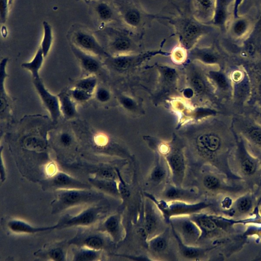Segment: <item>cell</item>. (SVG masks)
<instances>
[{
    "label": "cell",
    "mask_w": 261,
    "mask_h": 261,
    "mask_svg": "<svg viewBox=\"0 0 261 261\" xmlns=\"http://www.w3.org/2000/svg\"><path fill=\"white\" fill-rule=\"evenodd\" d=\"M72 44L96 56H108V54L90 30L79 25L73 26L69 33Z\"/></svg>",
    "instance_id": "cell-6"
},
{
    "label": "cell",
    "mask_w": 261,
    "mask_h": 261,
    "mask_svg": "<svg viewBox=\"0 0 261 261\" xmlns=\"http://www.w3.org/2000/svg\"><path fill=\"white\" fill-rule=\"evenodd\" d=\"M48 256L54 260H65V253L62 248H55L49 250L48 252Z\"/></svg>",
    "instance_id": "cell-38"
},
{
    "label": "cell",
    "mask_w": 261,
    "mask_h": 261,
    "mask_svg": "<svg viewBox=\"0 0 261 261\" xmlns=\"http://www.w3.org/2000/svg\"><path fill=\"white\" fill-rule=\"evenodd\" d=\"M169 172L167 164L165 162L158 160L150 173V180L155 184L162 182L166 178Z\"/></svg>",
    "instance_id": "cell-25"
},
{
    "label": "cell",
    "mask_w": 261,
    "mask_h": 261,
    "mask_svg": "<svg viewBox=\"0 0 261 261\" xmlns=\"http://www.w3.org/2000/svg\"><path fill=\"white\" fill-rule=\"evenodd\" d=\"M119 256L127 258L128 259H132V260H152L151 259H149L146 256H135L133 255H119Z\"/></svg>",
    "instance_id": "cell-50"
},
{
    "label": "cell",
    "mask_w": 261,
    "mask_h": 261,
    "mask_svg": "<svg viewBox=\"0 0 261 261\" xmlns=\"http://www.w3.org/2000/svg\"><path fill=\"white\" fill-rule=\"evenodd\" d=\"M246 29V23L243 20L238 21L234 26V31L237 35L243 34Z\"/></svg>",
    "instance_id": "cell-45"
},
{
    "label": "cell",
    "mask_w": 261,
    "mask_h": 261,
    "mask_svg": "<svg viewBox=\"0 0 261 261\" xmlns=\"http://www.w3.org/2000/svg\"><path fill=\"white\" fill-rule=\"evenodd\" d=\"M249 135L253 142L261 146V130L260 129L253 128L249 131Z\"/></svg>",
    "instance_id": "cell-41"
},
{
    "label": "cell",
    "mask_w": 261,
    "mask_h": 261,
    "mask_svg": "<svg viewBox=\"0 0 261 261\" xmlns=\"http://www.w3.org/2000/svg\"><path fill=\"white\" fill-rule=\"evenodd\" d=\"M100 230L106 232L113 242L118 243L121 241L124 236L121 216L116 214L108 217L102 223Z\"/></svg>",
    "instance_id": "cell-14"
},
{
    "label": "cell",
    "mask_w": 261,
    "mask_h": 261,
    "mask_svg": "<svg viewBox=\"0 0 261 261\" xmlns=\"http://www.w3.org/2000/svg\"><path fill=\"white\" fill-rule=\"evenodd\" d=\"M171 228L185 244L195 245L201 238V231L189 216L173 217L170 220Z\"/></svg>",
    "instance_id": "cell-7"
},
{
    "label": "cell",
    "mask_w": 261,
    "mask_h": 261,
    "mask_svg": "<svg viewBox=\"0 0 261 261\" xmlns=\"http://www.w3.org/2000/svg\"><path fill=\"white\" fill-rule=\"evenodd\" d=\"M71 243L77 244L80 247L101 250L106 246L105 237L99 232L89 233L76 237L71 241Z\"/></svg>",
    "instance_id": "cell-18"
},
{
    "label": "cell",
    "mask_w": 261,
    "mask_h": 261,
    "mask_svg": "<svg viewBox=\"0 0 261 261\" xmlns=\"http://www.w3.org/2000/svg\"><path fill=\"white\" fill-rule=\"evenodd\" d=\"M172 234L177 243L179 252L182 257L187 259L197 260L201 257L204 250L195 245L185 244L181 240L176 232L171 228Z\"/></svg>",
    "instance_id": "cell-22"
},
{
    "label": "cell",
    "mask_w": 261,
    "mask_h": 261,
    "mask_svg": "<svg viewBox=\"0 0 261 261\" xmlns=\"http://www.w3.org/2000/svg\"><path fill=\"white\" fill-rule=\"evenodd\" d=\"M47 185L56 190L59 189H90L91 185L86 184L63 172H58L49 180Z\"/></svg>",
    "instance_id": "cell-13"
},
{
    "label": "cell",
    "mask_w": 261,
    "mask_h": 261,
    "mask_svg": "<svg viewBox=\"0 0 261 261\" xmlns=\"http://www.w3.org/2000/svg\"><path fill=\"white\" fill-rule=\"evenodd\" d=\"M13 1V0H10V2H11V4H12Z\"/></svg>",
    "instance_id": "cell-53"
},
{
    "label": "cell",
    "mask_w": 261,
    "mask_h": 261,
    "mask_svg": "<svg viewBox=\"0 0 261 261\" xmlns=\"http://www.w3.org/2000/svg\"><path fill=\"white\" fill-rule=\"evenodd\" d=\"M33 84L43 104L48 112L52 121L56 122L61 115L58 95L51 93L40 77L33 79Z\"/></svg>",
    "instance_id": "cell-11"
},
{
    "label": "cell",
    "mask_w": 261,
    "mask_h": 261,
    "mask_svg": "<svg viewBox=\"0 0 261 261\" xmlns=\"http://www.w3.org/2000/svg\"><path fill=\"white\" fill-rule=\"evenodd\" d=\"M71 50L81 66L86 72L93 74L98 71L100 63L96 56L86 52L75 45H71Z\"/></svg>",
    "instance_id": "cell-17"
},
{
    "label": "cell",
    "mask_w": 261,
    "mask_h": 261,
    "mask_svg": "<svg viewBox=\"0 0 261 261\" xmlns=\"http://www.w3.org/2000/svg\"><path fill=\"white\" fill-rule=\"evenodd\" d=\"M188 5L193 16L203 23L214 14V0H189Z\"/></svg>",
    "instance_id": "cell-16"
},
{
    "label": "cell",
    "mask_w": 261,
    "mask_h": 261,
    "mask_svg": "<svg viewBox=\"0 0 261 261\" xmlns=\"http://www.w3.org/2000/svg\"><path fill=\"white\" fill-rule=\"evenodd\" d=\"M135 57L126 56H118L109 59V63L119 69H125L132 64Z\"/></svg>",
    "instance_id": "cell-32"
},
{
    "label": "cell",
    "mask_w": 261,
    "mask_h": 261,
    "mask_svg": "<svg viewBox=\"0 0 261 261\" xmlns=\"http://www.w3.org/2000/svg\"><path fill=\"white\" fill-rule=\"evenodd\" d=\"M251 201L248 198H244L241 200L238 204V208L241 212H246L250 208Z\"/></svg>",
    "instance_id": "cell-42"
},
{
    "label": "cell",
    "mask_w": 261,
    "mask_h": 261,
    "mask_svg": "<svg viewBox=\"0 0 261 261\" xmlns=\"http://www.w3.org/2000/svg\"><path fill=\"white\" fill-rule=\"evenodd\" d=\"M108 39L110 49L115 53L129 51L141 40L143 35L139 34L127 27L105 26L100 29Z\"/></svg>",
    "instance_id": "cell-4"
},
{
    "label": "cell",
    "mask_w": 261,
    "mask_h": 261,
    "mask_svg": "<svg viewBox=\"0 0 261 261\" xmlns=\"http://www.w3.org/2000/svg\"><path fill=\"white\" fill-rule=\"evenodd\" d=\"M193 92L191 89H187L184 91V95L187 97H190L193 95Z\"/></svg>",
    "instance_id": "cell-51"
},
{
    "label": "cell",
    "mask_w": 261,
    "mask_h": 261,
    "mask_svg": "<svg viewBox=\"0 0 261 261\" xmlns=\"http://www.w3.org/2000/svg\"><path fill=\"white\" fill-rule=\"evenodd\" d=\"M169 229H165L162 232L147 241L148 248L154 255L162 256L167 253L169 242Z\"/></svg>",
    "instance_id": "cell-19"
},
{
    "label": "cell",
    "mask_w": 261,
    "mask_h": 261,
    "mask_svg": "<svg viewBox=\"0 0 261 261\" xmlns=\"http://www.w3.org/2000/svg\"><path fill=\"white\" fill-rule=\"evenodd\" d=\"M114 5L124 26L144 35L154 19H164V16L146 12L137 0H114Z\"/></svg>",
    "instance_id": "cell-2"
},
{
    "label": "cell",
    "mask_w": 261,
    "mask_h": 261,
    "mask_svg": "<svg viewBox=\"0 0 261 261\" xmlns=\"http://www.w3.org/2000/svg\"><path fill=\"white\" fill-rule=\"evenodd\" d=\"M144 228L146 233V241L162 232L164 219L155 204L146 198L144 208Z\"/></svg>",
    "instance_id": "cell-9"
},
{
    "label": "cell",
    "mask_w": 261,
    "mask_h": 261,
    "mask_svg": "<svg viewBox=\"0 0 261 261\" xmlns=\"http://www.w3.org/2000/svg\"><path fill=\"white\" fill-rule=\"evenodd\" d=\"M197 193L195 189H185L170 184L167 185L162 193V197L165 200H180L186 202L196 199Z\"/></svg>",
    "instance_id": "cell-15"
},
{
    "label": "cell",
    "mask_w": 261,
    "mask_h": 261,
    "mask_svg": "<svg viewBox=\"0 0 261 261\" xmlns=\"http://www.w3.org/2000/svg\"><path fill=\"white\" fill-rule=\"evenodd\" d=\"M44 58H45L40 47L37 51L33 59L30 62L23 63L21 64V67L29 71L31 73L33 79L40 77L39 71L42 65Z\"/></svg>",
    "instance_id": "cell-26"
},
{
    "label": "cell",
    "mask_w": 261,
    "mask_h": 261,
    "mask_svg": "<svg viewBox=\"0 0 261 261\" xmlns=\"http://www.w3.org/2000/svg\"><path fill=\"white\" fill-rule=\"evenodd\" d=\"M163 73L165 79L168 82H172L175 79V72L171 68H164Z\"/></svg>",
    "instance_id": "cell-44"
},
{
    "label": "cell",
    "mask_w": 261,
    "mask_h": 261,
    "mask_svg": "<svg viewBox=\"0 0 261 261\" xmlns=\"http://www.w3.org/2000/svg\"><path fill=\"white\" fill-rule=\"evenodd\" d=\"M61 114L66 119H72L76 116L77 110L75 101L68 92H61L58 95Z\"/></svg>",
    "instance_id": "cell-23"
},
{
    "label": "cell",
    "mask_w": 261,
    "mask_h": 261,
    "mask_svg": "<svg viewBox=\"0 0 261 261\" xmlns=\"http://www.w3.org/2000/svg\"><path fill=\"white\" fill-rule=\"evenodd\" d=\"M204 187L208 190H215L219 186V180L212 175H205L202 180Z\"/></svg>",
    "instance_id": "cell-35"
},
{
    "label": "cell",
    "mask_w": 261,
    "mask_h": 261,
    "mask_svg": "<svg viewBox=\"0 0 261 261\" xmlns=\"http://www.w3.org/2000/svg\"><path fill=\"white\" fill-rule=\"evenodd\" d=\"M242 168L245 174L249 175L254 172L255 166L251 161L246 159L242 162Z\"/></svg>",
    "instance_id": "cell-40"
},
{
    "label": "cell",
    "mask_w": 261,
    "mask_h": 261,
    "mask_svg": "<svg viewBox=\"0 0 261 261\" xmlns=\"http://www.w3.org/2000/svg\"><path fill=\"white\" fill-rule=\"evenodd\" d=\"M220 139L214 135H205L200 137L197 140L199 151L205 155L210 156L219 147Z\"/></svg>",
    "instance_id": "cell-24"
},
{
    "label": "cell",
    "mask_w": 261,
    "mask_h": 261,
    "mask_svg": "<svg viewBox=\"0 0 261 261\" xmlns=\"http://www.w3.org/2000/svg\"><path fill=\"white\" fill-rule=\"evenodd\" d=\"M76 2L79 1H84L85 3L87 4L90 3L91 2L93 1L94 0H75Z\"/></svg>",
    "instance_id": "cell-52"
},
{
    "label": "cell",
    "mask_w": 261,
    "mask_h": 261,
    "mask_svg": "<svg viewBox=\"0 0 261 261\" xmlns=\"http://www.w3.org/2000/svg\"><path fill=\"white\" fill-rule=\"evenodd\" d=\"M104 208L102 206H94L86 209L75 216H64L56 224L57 229L92 225L105 213Z\"/></svg>",
    "instance_id": "cell-8"
},
{
    "label": "cell",
    "mask_w": 261,
    "mask_h": 261,
    "mask_svg": "<svg viewBox=\"0 0 261 261\" xmlns=\"http://www.w3.org/2000/svg\"><path fill=\"white\" fill-rule=\"evenodd\" d=\"M27 144L29 143V145L30 146H32L34 148L35 147H40L42 148L43 147V143L42 141L38 138H29L26 140Z\"/></svg>",
    "instance_id": "cell-47"
},
{
    "label": "cell",
    "mask_w": 261,
    "mask_h": 261,
    "mask_svg": "<svg viewBox=\"0 0 261 261\" xmlns=\"http://www.w3.org/2000/svg\"><path fill=\"white\" fill-rule=\"evenodd\" d=\"M144 194L155 204L165 222L169 224L170 219L173 217L190 216L197 213L207 206L203 202L189 203L180 200L167 201L158 199L152 194L147 192H144Z\"/></svg>",
    "instance_id": "cell-5"
},
{
    "label": "cell",
    "mask_w": 261,
    "mask_h": 261,
    "mask_svg": "<svg viewBox=\"0 0 261 261\" xmlns=\"http://www.w3.org/2000/svg\"><path fill=\"white\" fill-rule=\"evenodd\" d=\"M116 172L118 179V189L120 196L122 199H125L129 196L130 191L127 184L122 178L119 170L117 168H116Z\"/></svg>",
    "instance_id": "cell-34"
},
{
    "label": "cell",
    "mask_w": 261,
    "mask_h": 261,
    "mask_svg": "<svg viewBox=\"0 0 261 261\" xmlns=\"http://www.w3.org/2000/svg\"><path fill=\"white\" fill-rule=\"evenodd\" d=\"M8 61V58H4L0 64V96H1V113L4 112L7 106V100L4 88V82L5 79L8 76L6 72V66Z\"/></svg>",
    "instance_id": "cell-28"
},
{
    "label": "cell",
    "mask_w": 261,
    "mask_h": 261,
    "mask_svg": "<svg viewBox=\"0 0 261 261\" xmlns=\"http://www.w3.org/2000/svg\"><path fill=\"white\" fill-rule=\"evenodd\" d=\"M191 84L194 90L198 93L202 92L204 89V85L202 81L197 78L194 77L192 80Z\"/></svg>",
    "instance_id": "cell-43"
},
{
    "label": "cell",
    "mask_w": 261,
    "mask_h": 261,
    "mask_svg": "<svg viewBox=\"0 0 261 261\" xmlns=\"http://www.w3.org/2000/svg\"><path fill=\"white\" fill-rule=\"evenodd\" d=\"M101 250H96L85 247H80L73 252L74 260L93 261L99 259Z\"/></svg>",
    "instance_id": "cell-27"
},
{
    "label": "cell",
    "mask_w": 261,
    "mask_h": 261,
    "mask_svg": "<svg viewBox=\"0 0 261 261\" xmlns=\"http://www.w3.org/2000/svg\"><path fill=\"white\" fill-rule=\"evenodd\" d=\"M89 181L98 190L114 197H120L116 179L96 176L89 178Z\"/></svg>",
    "instance_id": "cell-21"
},
{
    "label": "cell",
    "mask_w": 261,
    "mask_h": 261,
    "mask_svg": "<svg viewBox=\"0 0 261 261\" xmlns=\"http://www.w3.org/2000/svg\"><path fill=\"white\" fill-rule=\"evenodd\" d=\"M60 141L62 145L68 146L71 143L72 137L69 134L63 133L60 136Z\"/></svg>",
    "instance_id": "cell-46"
},
{
    "label": "cell",
    "mask_w": 261,
    "mask_h": 261,
    "mask_svg": "<svg viewBox=\"0 0 261 261\" xmlns=\"http://www.w3.org/2000/svg\"><path fill=\"white\" fill-rule=\"evenodd\" d=\"M121 102L125 108L128 109H133L135 107V104L134 101L128 97H122L121 98Z\"/></svg>",
    "instance_id": "cell-48"
},
{
    "label": "cell",
    "mask_w": 261,
    "mask_h": 261,
    "mask_svg": "<svg viewBox=\"0 0 261 261\" xmlns=\"http://www.w3.org/2000/svg\"><path fill=\"white\" fill-rule=\"evenodd\" d=\"M95 94L97 100L101 102H107L110 98L109 92L102 87H99L96 89Z\"/></svg>",
    "instance_id": "cell-39"
},
{
    "label": "cell",
    "mask_w": 261,
    "mask_h": 261,
    "mask_svg": "<svg viewBox=\"0 0 261 261\" xmlns=\"http://www.w3.org/2000/svg\"><path fill=\"white\" fill-rule=\"evenodd\" d=\"M97 80L93 74H90L77 81L74 87L83 89L92 94L96 90Z\"/></svg>",
    "instance_id": "cell-30"
},
{
    "label": "cell",
    "mask_w": 261,
    "mask_h": 261,
    "mask_svg": "<svg viewBox=\"0 0 261 261\" xmlns=\"http://www.w3.org/2000/svg\"><path fill=\"white\" fill-rule=\"evenodd\" d=\"M42 25L43 35L40 47L42 51L44 58H45L47 56L52 45L53 40V30L50 24L45 20L43 21Z\"/></svg>",
    "instance_id": "cell-29"
},
{
    "label": "cell",
    "mask_w": 261,
    "mask_h": 261,
    "mask_svg": "<svg viewBox=\"0 0 261 261\" xmlns=\"http://www.w3.org/2000/svg\"><path fill=\"white\" fill-rule=\"evenodd\" d=\"M192 55L203 62L208 64L215 63L217 61V57L212 51L201 48H195L192 51Z\"/></svg>",
    "instance_id": "cell-31"
},
{
    "label": "cell",
    "mask_w": 261,
    "mask_h": 261,
    "mask_svg": "<svg viewBox=\"0 0 261 261\" xmlns=\"http://www.w3.org/2000/svg\"><path fill=\"white\" fill-rule=\"evenodd\" d=\"M214 113V112L208 109H199L197 112V114L198 117H202L212 115Z\"/></svg>",
    "instance_id": "cell-49"
},
{
    "label": "cell",
    "mask_w": 261,
    "mask_h": 261,
    "mask_svg": "<svg viewBox=\"0 0 261 261\" xmlns=\"http://www.w3.org/2000/svg\"><path fill=\"white\" fill-rule=\"evenodd\" d=\"M210 76L217 85L221 88H225L227 86V82L223 74L217 71H211Z\"/></svg>",
    "instance_id": "cell-37"
},
{
    "label": "cell",
    "mask_w": 261,
    "mask_h": 261,
    "mask_svg": "<svg viewBox=\"0 0 261 261\" xmlns=\"http://www.w3.org/2000/svg\"><path fill=\"white\" fill-rule=\"evenodd\" d=\"M68 93L74 100L77 102H85L92 96V94L80 88L74 87Z\"/></svg>",
    "instance_id": "cell-33"
},
{
    "label": "cell",
    "mask_w": 261,
    "mask_h": 261,
    "mask_svg": "<svg viewBox=\"0 0 261 261\" xmlns=\"http://www.w3.org/2000/svg\"><path fill=\"white\" fill-rule=\"evenodd\" d=\"M8 227L12 231L16 233H35L57 229V225L51 226H34L20 220H12L8 222Z\"/></svg>",
    "instance_id": "cell-20"
},
{
    "label": "cell",
    "mask_w": 261,
    "mask_h": 261,
    "mask_svg": "<svg viewBox=\"0 0 261 261\" xmlns=\"http://www.w3.org/2000/svg\"><path fill=\"white\" fill-rule=\"evenodd\" d=\"M91 7L97 20L101 24V28L106 24L115 21L123 25L119 14L113 3L106 0L93 1Z\"/></svg>",
    "instance_id": "cell-12"
},
{
    "label": "cell",
    "mask_w": 261,
    "mask_h": 261,
    "mask_svg": "<svg viewBox=\"0 0 261 261\" xmlns=\"http://www.w3.org/2000/svg\"><path fill=\"white\" fill-rule=\"evenodd\" d=\"M179 15L174 17L165 16L173 28L182 47L188 49L192 48L203 35L207 34L210 27L197 20L192 14L188 4L186 11L178 8Z\"/></svg>",
    "instance_id": "cell-1"
},
{
    "label": "cell",
    "mask_w": 261,
    "mask_h": 261,
    "mask_svg": "<svg viewBox=\"0 0 261 261\" xmlns=\"http://www.w3.org/2000/svg\"><path fill=\"white\" fill-rule=\"evenodd\" d=\"M172 184L182 187L186 171V160L181 150L172 149L165 156Z\"/></svg>",
    "instance_id": "cell-10"
},
{
    "label": "cell",
    "mask_w": 261,
    "mask_h": 261,
    "mask_svg": "<svg viewBox=\"0 0 261 261\" xmlns=\"http://www.w3.org/2000/svg\"><path fill=\"white\" fill-rule=\"evenodd\" d=\"M12 5L10 0H0V21L5 23L7 19L9 8Z\"/></svg>",
    "instance_id": "cell-36"
},
{
    "label": "cell",
    "mask_w": 261,
    "mask_h": 261,
    "mask_svg": "<svg viewBox=\"0 0 261 261\" xmlns=\"http://www.w3.org/2000/svg\"><path fill=\"white\" fill-rule=\"evenodd\" d=\"M102 195L90 189L56 190L55 199L51 203L53 214L59 213L76 205L98 201Z\"/></svg>",
    "instance_id": "cell-3"
}]
</instances>
